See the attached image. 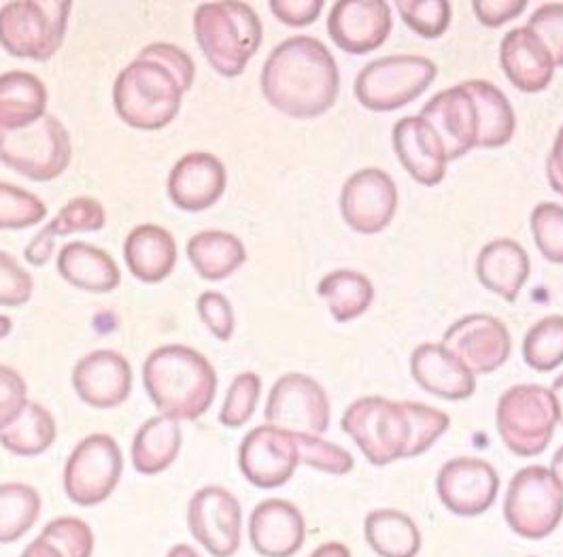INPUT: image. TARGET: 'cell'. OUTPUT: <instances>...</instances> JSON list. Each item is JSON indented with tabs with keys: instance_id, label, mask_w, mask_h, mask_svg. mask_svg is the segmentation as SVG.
I'll return each mask as SVG.
<instances>
[{
	"instance_id": "obj_11",
	"label": "cell",
	"mask_w": 563,
	"mask_h": 557,
	"mask_svg": "<svg viewBox=\"0 0 563 557\" xmlns=\"http://www.w3.org/2000/svg\"><path fill=\"white\" fill-rule=\"evenodd\" d=\"M124 470V456L109 434L84 438L64 466V492L79 506H96L115 492Z\"/></svg>"
},
{
	"instance_id": "obj_31",
	"label": "cell",
	"mask_w": 563,
	"mask_h": 557,
	"mask_svg": "<svg viewBox=\"0 0 563 557\" xmlns=\"http://www.w3.org/2000/svg\"><path fill=\"white\" fill-rule=\"evenodd\" d=\"M464 86L476 102V116H478L476 148L496 150V148L508 145L517 130V116L506 94L485 79H470L464 81Z\"/></svg>"
},
{
	"instance_id": "obj_38",
	"label": "cell",
	"mask_w": 563,
	"mask_h": 557,
	"mask_svg": "<svg viewBox=\"0 0 563 557\" xmlns=\"http://www.w3.org/2000/svg\"><path fill=\"white\" fill-rule=\"evenodd\" d=\"M523 360L536 372H553L563 364V315L536 321L523 339Z\"/></svg>"
},
{
	"instance_id": "obj_47",
	"label": "cell",
	"mask_w": 563,
	"mask_h": 557,
	"mask_svg": "<svg viewBox=\"0 0 563 557\" xmlns=\"http://www.w3.org/2000/svg\"><path fill=\"white\" fill-rule=\"evenodd\" d=\"M196 309L205 326L213 332L216 339L230 341L236 328V317L230 301L220 292H202L196 301Z\"/></svg>"
},
{
	"instance_id": "obj_30",
	"label": "cell",
	"mask_w": 563,
	"mask_h": 557,
	"mask_svg": "<svg viewBox=\"0 0 563 557\" xmlns=\"http://www.w3.org/2000/svg\"><path fill=\"white\" fill-rule=\"evenodd\" d=\"M47 88L26 70L0 75V130H24L47 116Z\"/></svg>"
},
{
	"instance_id": "obj_5",
	"label": "cell",
	"mask_w": 563,
	"mask_h": 557,
	"mask_svg": "<svg viewBox=\"0 0 563 557\" xmlns=\"http://www.w3.org/2000/svg\"><path fill=\"white\" fill-rule=\"evenodd\" d=\"M194 34L221 77H239L257 54L264 29L247 2H205L194 13Z\"/></svg>"
},
{
	"instance_id": "obj_10",
	"label": "cell",
	"mask_w": 563,
	"mask_h": 557,
	"mask_svg": "<svg viewBox=\"0 0 563 557\" xmlns=\"http://www.w3.org/2000/svg\"><path fill=\"white\" fill-rule=\"evenodd\" d=\"M70 155L68 130L52 113L24 130H0V162L32 182L58 179Z\"/></svg>"
},
{
	"instance_id": "obj_33",
	"label": "cell",
	"mask_w": 563,
	"mask_h": 557,
	"mask_svg": "<svg viewBox=\"0 0 563 557\" xmlns=\"http://www.w3.org/2000/svg\"><path fill=\"white\" fill-rule=\"evenodd\" d=\"M188 258L196 273L207 281L232 277L245 262L243 241L223 230H205L188 241Z\"/></svg>"
},
{
	"instance_id": "obj_46",
	"label": "cell",
	"mask_w": 563,
	"mask_h": 557,
	"mask_svg": "<svg viewBox=\"0 0 563 557\" xmlns=\"http://www.w3.org/2000/svg\"><path fill=\"white\" fill-rule=\"evenodd\" d=\"M34 281L7 251H0V307H22L32 298Z\"/></svg>"
},
{
	"instance_id": "obj_37",
	"label": "cell",
	"mask_w": 563,
	"mask_h": 557,
	"mask_svg": "<svg viewBox=\"0 0 563 557\" xmlns=\"http://www.w3.org/2000/svg\"><path fill=\"white\" fill-rule=\"evenodd\" d=\"M41 515V495L26 483L0 485V543H15Z\"/></svg>"
},
{
	"instance_id": "obj_40",
	"label": "cell",
	"mask_w": 563,
	"mask_h": 557,
	"mask_svg": "<svg viewBox=\"0 0 563 557\" xmlns=\"http://www.w3.org/2000/svg\"><path fill=\"white\" fill-rule=\"evenodd\" d=\"M396 7L408 29L423 39H439L451 26L449 0H400Z\"/></svg>"
},
{
	"instance_id": "obj_54",
	"label": "cell",
	"mask_w": 563,
	"mask_h": 557,
	"mask_svg": "<svg viewBox=\"0 0 563 557\" xmlns=\"http://www.w3.org/2000/svg\"><path fill=\"white\" fill-rule=\"evenodd\" d=\"M551 394L555 401V408H558V422L563 426V372L553 381L551 385Z\"/></svg>"
},
{
	"instance_id": "obj_13",
	"label": "cell",
	"mask_w": 563,
	"mask_h": 557,
	"mask_svg": "<svg viewBox=\"0 0 563 557\" xmlns=\"http://www.w3.org/2000/svg\"><path fill=\"white\" fill-rule=\"evenodd\" d=\"M341 216L357 234L383 232L398 214V187L389 173L362 168L353 173L341 189Z\"/></svg>"
},
{
	"instance_id": "obj_18",
	"label": "cell",
	"mask_w": 563,
	"mask_h": 557,
	"mask_svg": "<svg viewBox=\"0 0 563 557\" xmlns=\"http://www.w3.org/2000/svg\"><path fill=\"white\" fill-rule=\"evenodd\" d=\"M391 29V7L385 0H339L328 15L330 39L353 56L378 50L389 39Z\"/></svg>"
},
{
	"instance_id": "obj_25",
	"label": "cell",
	"mask_w": 563,
	"mask_h": 557,
	"mask_svg": "<svg viewBox=\"0 0 563 557\" xmlns=\"http://www.w3.org/2000/svg\"><path fill=\"white\" fill-rule=\"evenodd\" d=\"M500 66L508 81L526 94L547 90L558 68L549 50L528 26L504 34L500 43Z\"/></svg>"
},
{
	"instance_id": "obj_55",
	"label": "cell",
	"mask_w": 563,
	"mask_h": 557,
	"mask_svg": "<svg viewBox=\"0 0 563 557\" xmlns=\"http://www.w3.org/2000/svg\"><path fill=\"white\" fill-rule=\"evenodd\" d=\"M551 472L555 474V479L560 481L563 490V447L558 449V454L553 456V462H551Z\"/></svg>"
},
{
	"instance_id": "obj_28",
	"label": "cell",
	"mask_w": 563,
	"mask_h": 557,
	"mask_svg": "<svg viewBox=\"0 0 563 557\" xmlns=\"http://www.w3.org/2000/svg\"><path fill=\"white\" fill-rule=\"evenodd\" d=\"M60 277L77 290L92 294H109L122 283V273L115 260L90 243L73 241L58 253Z\"/></svg>"
},
{
	"instance_id": "obj_52",
	"label": "cell",
	"mask_w": 563,
	"mask_h": 557,
	"mask_svg": "<svg viewBox=\"0 0 563 557\" xmlns=\"http://www.w3.org/2000/svg\"><path fill=\"white\" fill-rule=\"evenodd\" d=\"M20 557H64L60 549L56 545H52L49 540H45L43 536H38L36 540H32L31 545L24 549V554Z\"/></svg>"
},
{
	"instance_id": "obj_17",
	"label": "cell",
	"mask_w": 563,
	"mask_h": 557,
	"mask_svg": "<svg viewBox=\"0 0 563 557\" xmlns=\"http://www.w3.org/2000/svg\"><path fill=\"white\" fill-rule=\"evenodd\" d=\"M437 492L453 515L476 517L494 506L500 492V474L481 458H455L440 468Z\"/></svg>"
},
{
	"instance_id": "obj_22",
	"label": "cell",
	"mask_w": 563,
	"mask_h": 557,
	"mask_svg": "<svg viewBox=\"0 0 563 557\" xmlns=\"http://www.w3.org/2000/svg\"><path fill=\"white\" fill-rule=\"evenodd\" d=\"M394 152L402 168L421 186L434 187L446 177V152L437 130L421 116H408L394 125Z\"/></svg>"
},
{
	"instance_id": "obj_8",
	"label": "cell",
	"mask_w": 563,
	"mask_h": 557,
	"mask_svg": "<svg viewBox=\"0 0 563 557\" xmlns=\"http://www.w3.org/2000/svg\"><path fill=\"white\" fill-rule=\"evenodd\" d=\"M437 77L439 66L426 56H385L357 73L353 92L362 107L376 113H389L426 94Z\"/></svg>"
},
{
	"instance_id": "obj_43",
	"label": "cell",
	"mask_w": 563,
	"mask_h": 557,
	"mask_svg": "<svg viewBox=\"0 0 563 557\" xmlns=\"http://www.w3.org/2000/svg\"><path fill=\"white\" fill-rule=\"evenodd\" d=\"M296 440L300 447V465L311 466L314 470L336 477L351 472L355 466L353 456L346 449L323 440L321 436L296 433Z\"/></svg>"
},
{
	"instance_id": "obj_3",
	"label": "cell",
	"mask_w": 563,
	"mask_h": 557,
	"mask_svg": "<svg viewBox=\"0 0 563 557\" xmlns=\"http://www.w3.org/2000/svg\"><path fill=\"white\" fill-rule=\"evenodd\" d=\"M260 84L264 98L279 113L313 120L334 107L341 92V70L319 39L300 34L271 52Z\"/></svg>"
},
{
	"instance_id": "obj_51",
	"label": "cell",
	"mask_w": 563,
	"mask_h": 557,
	"mask_svg": "<svg viewBox=\"0 0 563 557\" xmlns=\"http://www.w3.org/2000/svg\"><path fill=\"white\" fill-rule=\"evenodd\" d=\"M547 179H549V186L553 187V192L563 196V125L555 136L553 150L547 160Z\"/></svg>"
},
{
	"instance_id": "obj_53",
	"label": "cell",
	"mask_w": 563,
	"mask_h": 557,
	"mask_svg": "<svg viewBox=\"0 0 563 557\" xmlns=\"http://www.w3.org/2000/svg\"><path fill=\"white\" fill-rule=\"evenodd\" d=\"M311 557H351V551L346 545L334 540V543H325V545L317 547Z\"/></svg>"
},
{
	"instance_id": "obj_35",
	"label": "cell",
	"mask_w": 563,
	"mask_h": 557,
	"mask_svg": "<svg viewBox=\"0 0 563 557\" xmlns=\"http://www.w3.org/2000/svg\"><path fill=\"white\" fill-rule=\"evenodd\" d=\"M317 294L328 303L332 317L346 324L371 309L375 301V285L371 278L357 271L341 269L319 281Z\"/></svg>"
},
{
	"instance_id": "obj_34",
	"label": "cell",
	"mask_w": 563,
	"mask_h": 557,
	"mask_svg": "<svg viewBox=\"0 0 563 557\" xmlns=\"http://www.w3.org/2000/svg\"><path fill=\"white\" fill-rule=\"evenodd\" d=\"M364 536L378 557H415L421 549V532L407 513L376 509L366 515Z\"/></svg>"
},
{
	"instance_id": "obj_42",
	"label": "cell",
	"mask_w": 563,
	"mask_h": 557,
	"mask_svg": "<svg viewBox=\"0 0 563 557\" xmlns=\"http://www.w3.org/2000/svg\"><path fill=\"white\" fill-rule=\"evenodd\" d=\"M536 248L544 260L563 264V207L555 203H540L530 217Z\"/></svg>"
},
{
	"instance_id": "obj_21",
	"label": "cell",
	"mask_w": 563,
	"mask_h": 557,
	"mask_svg": "<svg viewBox=\"0 0 563 557\" xmlns=\"http://www.w3.org/2000/svg\"><path fill=\"white\" fill-rule=\"evenodd\" d=\"M73 387L88 406L115 408L132 392L130 362L113 349L92 351L75 364Z\"/></svg>"
},
{
	"instance_id": "obj_20",
	"label": "cell",
	"mask_w": 563,
	"mask_h": 557,
	"mask_svg": "<svg viewBox=\"0 0 563 557\" xmlns=\"http://www.w3.org/2000/svg\"><path fill=\"white\" fill-rule=\"evenodd\" d=\"M225 186L228 175L220 157L209 152H191L173 166L166 189L177 209L198 214L220 203Z\"/></svg>"
},
{
	"instance_id": "obj_49",
	"label": "cell",
	"mask_w": 563,
	"mask_h": 557,
	"mask_svg": "<svg viewBox=\"0 0 563 557\" xmlns=\"http://www.w3.org/2000/svg\"><path fill=\"white\" fill-rule=\"evenodd\" d=\"M271 11L285 26L305 29L317 22L323 11V0H273Z\"/></svg>"
},
{
	"instance_id": "obj_44",
	"label": "cell",
	"mask_w": 563,
	"mask_h": 557,
	"mask_svg": "<svg viewBox=\"0 0 563 557\" xmlns=\"http://www.w3.org/2000/svg\"><path fill=\"white\" fill-rule=\"evenodd\" d=\"M41 536L56 545L64 557H92L95 532L79 517H58L43 527Z\"/></svg>"
},
{
	"instance_id": "obj_36",
	"label": "cell",
	"mask_w": 563,
	"mask_h": 557,
	"mask_svg": "<svg viewBox=\"0 0 563 557\" xmlns=\"http://www.w3.org/2000/svg\"><path fill=\"white\" fill-rule=\"evenodd\" d=\"M56 434L52 413L38 403H29L9 426L0 430V445L13 456L34 458L54 445Z\"/></svg>"
},
{
	"instance_id": "obj_14",
	"label": "cell",
	"mask_w": 563,
	"mask_h": 557,
	"mask_svg": "<svg viewBox=\"0 0 563 557\" xmlns=\"http://www.w3.org/2000/svg\"><path fill=\"white\" fill-rule=\"evenodd\" d=\"M241 472L260 490L285 485L300 466V447L296 433L264 424L253 428L239 449Z\"/></svg>"
},
{
	"instance_id": "obj_56",
	"label": "cell",
	"mask_w": 563,
	"mask_h": 557,
	"mask_svg": "<svg viewBox=\"0 0 563 557\" xmlns=\"http://www.w3.org/2000/svg\"><path fill=\"white\" fill-rule=\"evenodd\" d=\"M166 557H200L189 545H175Z\"/></svg>"
},
{
	"instance_id": "obj_41",
	"label": "cell",
	"mask_w": 563,
	"mask_h": 557,
	"mask_svg": "<svg viewBox=\"0 0 563 557\" xmlns=\"http://www.w3.org/2000/svg\"><path fill=\"white\" fill-rule=\"evenodd\" d=\"M262 394V379L255 372H241L228 387L221 406L220 424L225 428H243L253 413Z\"/></svg>"
},
{
	"instance_id": "obj_45",
	"label": "cell",
	"mask_w": 563,
	"mask_h": 557,
	"mask_svg": "<svg viewBox=\"0 0 563 557\" xmlns=\"http://www.w3.org/2000/svg\"><path fill=\"white\" fill-rule=\"evenodd\" d=\"M528 29L549 50L555 66H563V2H549L533 11Z\"/></svg>"
},
{
	"instance_id": "obj_6",
	"label": "cell",
	"mask_w": 563,
	"mask_h": 557,
	"mask_svg": "<svg viewBox=\"0 0 563 557\" xmlns=\"http://www.w3.org/2000/svg\"><path fill=\"white\" fill-rule=\"evenodd\" d=\"M68 0H15L0 9V47L15 56L45 63L63 47Z\"/></svg>"
},
{
	"instance_id": "obj_16",
	"label": "cell",
	"mask_w": 563,
	"mask_h": 557,
	"mask_svg": "<svg viewBox=\"0 0 563 557\" xmlns=\"http://www.w3.org/2000/svg\"><path fill=\"white\" fill-rule=\"evenodd\" d=\"M442 345L455 353L474 374L498 371L508 362L512 351L506 324L487 313H472L457 319L444 332Z\"/></svg>"
},
{
	"instance_id": "obj_48",
	"label": "cell",
	"mask_w": 563,
	"mask_h": 557,
	"mask_svg": "<svg viewBox=\"0 0 563 557\" xmlns=\"http://www.w3.org/2000/svg\"><path fill=\"white\" fill-rule=\"evenodd\" d=\"M29 404V385L11 367L0 364V430L9 426Z\"/></svg>"
},
{
	"instance_id": "obj_32",
	"label": "cell",
	"mask_w": 563,
	"mask_h": 557,
	"mask_svg": "<svg viewBox=\"0 0 563 557\" xmlns=\"http://www.w3.org/2000/svg\"><path fill=\"white\" fill-rule=\"evenodd\" d=\"M184 434L177 419L157 415L147 419L132 440V466L141 474H159L181 451Z\"/></svg>"
},
{
	"instance_id": "obj_57",
	"label": "cell",
	"mask_w": 563,
	"mask_h": 557,
	"mask_svg": "<svg viewBox=\"0 0 563 557\" xmlns=\"http://www.w3.org/2000/svg\"><path fill=\"white\" fill-rule=\"evenodd\" d=\"M11 330H13V321H11L7 315H0V341H2L4 337H9Z\"/></svg>"
},
{
	"instance_id": "obj_4",
	"label": "cell",
	"mask_w": 563,
	"mask_h": 557,
	"mask_svg": "<svg viewBox=\"0 0 563 557\" xmlns=\"http://www.w3.org/2000/svg\"><path fill=\"white\" fill-rule=\"evenodd\" d=\"M145 390L157 411L177 422L202 417L218 394L213 364L186 345L157 347L143 367Z\"/></svg>"
},
{
	"instance_id": "obj_12",
	"label": "cell",
	"mask_w": 563,
	"mask_h": 557,
	"mask_svg": "<svg viewBox=\"0 0 563 557\" xmlns=\"http://www.w3.org/2000/svg\"><path fill=\"white\" fill-rule=\"evenodd\" d=\"M264 417L289 433L321 436L330 428V398L309 374L289 372L273 385Z\"/></svg>"
},
{
	"instance_id": "obj_1",
	"label": "cell",
	"mask_w": 563,
	"mask_h": 557,
	"mask_svg": "<svg viewBox=\"0 0 563 557\" xmlns=\"http://www.w3.org/2000/svg\"><path fill=\"white\" fill-rule=\"evenodd\" d=\"M196 77L188 52L173 43H152L128 64L113 84L118 118L134 130H162L170 124Z\"/></svg>"
},
{
	"instance_id": "obj_23",
	"label": "cell",
	"mask_w": 563,
	"mask_h": 557,
	"mask_svg": "<svg viewBox=\"0 0 563 557\" xmlns=\"http://www.w3.org/2000/svg\"><path fill=\"white\" fill-rule=\"evenodd\" d=\"M250 538L260 556H296L307 538L305 515L283 498H268L251 513Z\"/></svg>"
},
{
	"instance_id": "obj_26",
	"label": "cell",
	"mask_w": 563,
	"mask_h": 557,
	"mask_svg": "<svg viewBox=\"0 0 563 557\" xmlns=\"http://www.w3.org/2000/svg\"><path fill=\"white\" fill-rule=\"evenodd\" d=\"M530 255L512 239H498L481 249L476 258V277L481 285L498 294L506 303H515L521 287L530 278Z\"/></svg>"
},
{
	"instance_id": "obj_2",
	"label": "cell",
	"mask_w": 563,
	"mask_h": 557,
	"mask_svg": "<svg viewBox=\"0 0 563 557\" xmlns=\"http://www.w3.org/2000/svg\"><path fill=\"white\" fill-rule=\"evenodd\" d=\"M451 417L423 403H394L366 396L344 411L341 428L353 438L364 458L375 466L419 458L442 434Z\"/></svg>"
},
{
	"instance_id": "obj_27",
	"label": "cell",
	"mask_w": 563,
	"mask_h": 557,
	"mask_svg": "<svg viewBox=\"0 0 563 557\" xmlns=\"http://www.w3.org/2000/svg\"><path fill=\"white\" fill-rule=\"evenodd\" d=\"M124 258L130 273L139 281L159 283L177 264V243L166 228L143 223L128 234Z\"/></svg>"
},
{
	"instance_id": "obj_7",
	"label": "cell",
	"mask_w": 563,
	"mask_h": 557,
	"mask_svg": "<svg viewBox=\"0 0 563 557\" xmlns=\"http://www.w3.org/2000/svg\"><path fill=\"white\" fill-rule=\"evenodd\" d=\"M558 424L553 394L544 385H515L506 390L498 401V434L506 449L519 458H536L544 454Z\"/></svg>"
},
{
	"instance_id": "obj_15",
	"label": "cell",
	"mask_w": 563,
	"mask_h": 557,
	"mask_svg": "<svg viewBox=\"0 0 563 557\" xmlns=\"http://www.w3.org/2000/svg\"><path fill=\"white\" fill-rule=\"evenodd\" d=\"M188 526L211 556L232 557L241 547V502L218 485L202 488L189 500Z\"/></svg>"
},
{
	"instance_id": "obj_39",
	"label": "cell",
	"mask_w": 563,
	"mask_h": 557,
	"mask_svg": "<svg viewBox=\"0 0 563 557\" xmlns=\"http://www.w3.org/2000/svg\"><path fill=\"white\" fill-rule=\"evenodd\" d=\"M47 216L45 203L22 187L0 182V230H24Z\"/></svg>"
},
{
	"instance_id": "obj_19",
	"label": "cell",
	"mask_w": 563,
	"mask_h": 557,
	"mask_svg": "<svg viewBox=\"0 0 563 557\" xmlns=\"http://www.w3.org/2000/svg\"><path fill=\"white\" fill-rule=\"evenodd\" d=\"M421 118L437 130L446 160H460L476 148L478 116L476 102L464 84L442 90L423 105Z\"/></svg>"
},
{
	"instance_id": "obj_29",
	"label": "cell",
	"mask_w": 563,
	"mask_h": 557,
	"mask_svg": "<svg viewBox=\"0 0 563 557\" xmlns=\"http://www.w3.org/2000/svg\"><path fill=\"white\" fill-rule=\"evenodd\" d=\"M104 223L107 214L96 198H73L64 205L60 214L32 239L29 248L24 249V258L32 266H43L49 262L58 237H66L73 232H98L104 228Z\"/></svg>"
},
{
	"instance_id": "obj_9",
	"label": "cell",
	"mask_w": 563,
	"mask_h": 557,
	"mask_svg": "<svg viewBox=\"0 0 563 557\" xmlns=\"http://www.w3.org/2000/svg\"><path fill=\"white\" fill-rule=\"evenodd\" d=\"M504 517L510 529L528 540H542L563 520V490L551 468H521L508 483Z\"/></svg>"
},
{
	"instance_id": "obj_24",
	"label": "cell",
	"mask_w": 563,
	"mask_h": 557,
	"mask_svg": "<svg viewBox=\"0 0 563 557\" xmlns=\"http://www.w3.org/2000/svg\"><path fill=\"white\" fill-rule=\"evenodd\" d=\"M410 374L417 385L442 401H468L476 376L442 342H423L410 356Z\"/></svg>"
},
{
	"instance_id": "obj_50",
	"label": "cell",
	"mask_w": 563,
	"mask_h": 557,
	"mask_svg": "<svg viewBox=\"0 0 563 557\" xmlns=\"http://www.w3.org/2000/svg\"><path fill=\"white\" fill-rule=\"evenodd\" d=\"M528 9V0H474L472 11L487 29H500Z\"/></svg>"
}]
</instances>
